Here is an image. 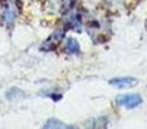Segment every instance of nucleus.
<instances>
[{
    "mask_svg": "<svg viewBox=\"0 0 147 129\" xmlns=\"http://www.w3.org/2000/svg\"><path fill=\"white\" fill-rule=\"evenodd\" d=\"M116 102L119 106H123L125 109H134L142 103L143 99L140 94H123L117 97Z\"/></svg>",
    "mask_w": 147,
    "mask_h": 129,
    "instance_id": "f257e3e1",
    "label": "nucleus"
},
{
    "mask_svg": "<svg viewBox=\"0 0 147 129\" xmlns=\"http://www.w3.org/2000/svg\"><path fill=\"white\" fill-rule=\"evenodd\" d=\"M112 86H116V88H129L137 84V79L136 78H130V76H124V78H115L111 79L109 81Z\"/></svg>",
    "mask_w": 147,
    "mask_h": 129,
    "instance_id": "f03ea898",
    "label": "nucleus"
},
{
    "mask_svg": "<svg viewBox=\"0 0 147 129\" xmlns=\"http://www.w3.org/2000/svg\"><path fill=\"white\" fill-rule=\"evenodd\" d=\"M66 51L69 52V53H78L79 52V43L75 40V39H67Z\"/></svg>",
    "mask_w": 147,
    "mask_h": 129,
    "instance_id": "7ed1b4c3",
    "label": "nucleus"
},
{
    "mask_svg": "<svg viewBox=\"0 0 147 129\" xmlns=\"http://www.w3.org/2000/svg\"><path fill=\"white\" fill-rule=\"evenodd\" d=\"M25 96V93H23L21 89L18 88H12L9 89V91L7 92V94H5V97H7L8 99H14V98H21V97Z\"/></svg>",
    "mask_w": 147,
    "mask_h": 129,
    "instance_id": "20e7f679",
    "label": "nucleus"
},
{
    "mask_svg": "<svg viewBox=\"0 0 147 129\" xmlns=\"http://www.w3.org/2000/svg\"><path fill=\"white\" fill-rule=\"evenodd\" d=\"M44 128H70V127L69 125H65L63 123L57 119H49L44 124Z\"/></svg>",
    "mask_w": 147,
    "mask_h": 129,
    "instance_id": "39448f33",
    "label": "nucleus"
},
{
    "mask_svg": "<svg viewBox=\"0 0 147 129\" xmlns=\"http://www.w3.org/2000/svg\"><path fill=\"white\" fill-rule=\"evenodd\" d=\"M92 123L94 124H90L89 127H94V128H105L109 125V120L106 118H99V119H96V120H90Z\"/></svg>",
    "mask_w": 147,
    "mask_h": 129,
    "instance_id": "423d86ee",
    "label": "nucleus"
}]
</instances>
